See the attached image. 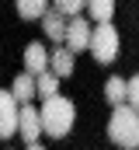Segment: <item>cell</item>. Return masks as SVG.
Segmentation results:
<instances>
[{
  "label": "cell",
  "mask_w": 139,
  "mask_h": 150,
  "mask_svg": "<svg viewBox=\"0 0 139 150\" xmlns=\"http://www.w3.org/2000/svg\"><path fill=\"white\" fill-rule=\"evenodd\" d=\"M11 94L18 98V105H32V94H35V77H32V74L14 77V87H11Z\"/></svg>",
  "instance_id": "8fae6325"
},
{
  "label": "cell",
  "mask_w": 139,
  "mask_h": 150,
  "mask_svg": "<svg viewBox=\"0 0 139 150\" xmlns=\"http://www.w3.org/2000/svg\"><path fill=\"white\" fill-rule=\"evenodd\" d=\"M56 87H59V77L52 74V70H45V74H38V77H35V94H38L42 101L56 98Z\"/></svg>",
  "instance_id": "7c38bea8"
},
{
  "label": "cell",
  "mask_w": 139,
  "mask_h": 150,
  "mask_svg": "<svg viewBox=\"0 0 139 150\" xmlns=\"http://www.w3.org/2000/svg\"><path fill=\"white\" fill-rule=\"evenodd\" d=\"M118 32H115V25L111 21H101V25H94V32H91V56L98 59V63H111L115 56H118Z\"/></svg>",
  "instance_id": "3957f363"
},
{
  "label": "cell",
  "mask_w": 139,
  "mask_h": 150,
  "mask_svg": "<svg viewBox=\"0 0 139 150\" xmlns=\"http://www.w3.org/2000/svg\"><path fill=\"white\" fill-rule=\"evenodd\" d=\"M25 150H45V147H42V143H28Z\"/></svg>",
  "instance_id": "e0dca14e"
},
{
  "label": "cell",
  "mask_w": 139,
  "mask_h": 150,
  "mask_svg": "<svg viewBox=\"0 0 139 150\" xmlns=\"http://www.w3.org/2000/svg\"><path fill=\"white\" fill-rule=\"evenodd\" d=\"M18 136L25 140V147H28V143H38V136H42V115L35 112L32 105H21V115H18Z\"/></svg>",
  "instance_id": "8992f818"
},
{
  "label": "cell",
  "mask_w": 139,
  "mask_h": 150,
  "mask_svg": "<svg viewBox=\"0 0 139 150\" xmlns=\"http://www.w3.org/2000/svg\"><path fill=\"white\" fill-rule=\"evenodd\" d=\"M18 115H21V105L11 91H0V140H11L18 136Z\"/></svg>",
  "instance_id": "277c9868"
},
{
  "label": "cell",
  "mask_w": 139,
  "mask_h": 150,
  "mask_svg": "<svg viewBox=\"0 0 139 150\" xmlns=\"http://www.w3.org/2000/svg\"><path fill=\"white\" fill-rule=\"evenodd\" d=\"M49 70L59 77V80L73 74V52H70L66 45H63V49H52V52H49Z\"/></svg>",
  "instance_id": "9c48e42d"
},
{
  "label": "cell",
  "mask_w": 139,
  "mask_h": 150,
  "mask_svg": "<svg viewBox=\"0 0 139 150\" xmlns=\"http://www.w3.org/2000/svg\"><path fill=\"white\" fill-rule=\"evenodd\" d=\"M14 4H18V14L25 21H35V18H42L49 11V0H14Z\"/></svg>",
  "instance_id": "5bb4252c"
},
{
  "label": "cell",
  "mask_w": 139,
  "mask_h": 150,
  "mask_svg": "<svg viewBox=\"0 0 139 150\" xmlns=\"http://www.w3.org/2000/svg\"><path fill=\"white\" fill-rule=\"evenodd\" d=\"M125 105L139 112V74L132 77V80H129V98H125Z\"/></svg>",
  "instance_id": "2e32d148"
},
{
  "label": "cell",
  "mask_w": 139,
  "mask_h": 150,
  "mask_svg": "<svg viewBox=\"0 0 139 150\" xmlns=\"http://www.w3.org/2000/svg\"><path fill=\"white\" fill-rule=\"evenodd\" d=\"M66 25H70L66 14H63V11H56V7L42 14V28H45V35L52 38V42H63V38H66Z\"/></svg>",
  "instance_id": "ba28073f"
},
{
  "label": "cell",
  "mask_w": 139,
  "mask_h": 150,
  "mask_svg": "<svg viewBox=\"0 0 139 150\" xmlns=\"http://www.w3.org/2000/svg\"><path fill=\"white\" fill-rule=\"evenodd\" d=\"M108 136L111 143L122 150H136L139 147V112L129 108V105H118L111 119H108Z\"/></svg>",
  "instance_id": "7a4b0ae2"
},
{
  "label": "cell",
  "mask_w": 139,
  "mask_h": 150,
  "mask_svg": "<svg viewBox=\"0 0 139 150\" xmlns=\"http://www.w3.org/2000/svg\"><path fill=\"white\" fill-rule=\"evenodd\" d=\"M56 4V11H63V14H70V18H77L84 7H87V0H52Z\"/></svg>",
  "instance_id": "9a60e30c"
},
{
  "label": "cell",
  "mask_w": 139,
  "mask_h": 150,
  "mask_svg": "<svg viewBox=\"0 0 139 150\" xmlns=\"http://www.w3.org/2000/svg\"><path fill=\"white\" fill-rule=\"evenodd\" d=\"M25 70L32 77L45 74L49 70V52H45V45L42 42H32V45H25Z\"/></svg>",
  "instance_id": "52a82bcc"
},
{
  "label": "cell",
  "mask_w": 139,
  "mask_h": 150,
  "mask_svg": "<svg viewBox=\"0 0 139 150\" xmlns=\"http://www.w3.org/2000/svg\"><path fill=\"white\" fill-rule=\"evenodd\" d=\"M91 32H94V28L87 25V18H80V14L70 18L66 38H63V42H66V49L73 52V56H77V52H87V45H91Z\"/></svg>",
  "instance_id": "5b68a950"
},
{
  "label": "cell",
  "mask_w": 139,
  "mask_h": 150,
  "mask_svg": "<svg viewBox=\"0 0 139 150\" xmlns=\"http://www.w3.org/2000/svg\"><path fill=\"white\" fill-rule=\"evenodd\" d=\"M38 115H42V133L52 136V140H63L70 129H73V122H77V108H73V101L63 98V94L49 98L38 108Z\"/></svg>",
  "instance_id": "6da1fadb"
},
{
  "label": "cell",
  "mask_w": 139,
  "mask_h": 150,
  "mask_svg": "<svg viewBox=\"0 0 139 150\" xmlns=\"http://www.w3.org/2000/svg\"><path fill=\"white\" fill-rule=\"evenodd\" d=\"M104 98H108V105H125V98H129V80H122V77H108V84H104Z\"/></svg>",
  "instance_id": "30bf717a"
},
{
  "label": "cell",
  "mask_w": 139,
  "mask_h": 150,
  "mask_svg": "<svg viewBox=\"0 0 139 150\" xmlns=\"http://www.w3.org/2000/svg\"><path fill=\"white\" fill-rule=\"evenodd\" d=\"M87 14H91V21H111L115 18V0H87Z\"/></svg>",
  "instance_id": "4fadbf2b"
}]
</instances>
